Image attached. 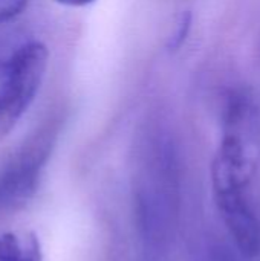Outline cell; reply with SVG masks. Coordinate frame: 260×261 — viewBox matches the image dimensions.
<instances>
[{"instance_id":"1","label":"cell","mask_w":260,"mask_h":261,"mask_svg":"<svg viewBox=\"0 0 260 261\" xmlns=\"http://www.w3.org/2000/svg\"><path fill=\"white\" fill-rule=\"evenodd\" d=\"M260 165V107L233 90L222 107V138L211 165L213 191H247Z\"/></svg>"},{"instance_id":"2","label":"cell","mask_w":260,"mask_h":261,"mask_svg":"<svg viewBox=\"0 0 260 261\" xmlns=\"http://www.w3.org/2000/svg\"><path fill=\"white\" fill-rule=\"evenodd\" d=\"M175 180L176 162L172 144L164 136H150L139 153L135 188L136 217L147 249L164 240L172 217Z\"/></svg>"},{"instance_id":"3","label":"cell","mask_w":260,"mask_h":261,"mask_svg":"<svg viewBox=\"0 0 260 261\" xmlns=\"http://www.w3.org/2000/svg\"><path fill=\"white\" fill-rule=\"evenodd\" d=\"M48 57L43 43L29 41L0 60V135L8 133L32 104L44 78Z\"/></svg>"},{"instance_id":"4","label":"cell","mask_w":260,"mask_h":261,"mask_svg":"<svg viewBox=\"0 0 260 261\" xmlns=\"http://www.w3.org/2000/svg\"><path fill=\"white\" fill-rule=\"evenodd\" d=\"M55 138L57 128L48 124L32 135L0 168V217L18 211L34 197Z\"/></svg>"},{"instance_id":"5","label":"cell","mask_w":260,"mask_h":261,"mask_svg":"<svg viewBox=\"0 0 260 261\" xmlns=\"http://www.w3.org/2000/svg\"><path fill=\"white\" fill-rule=\"evenodd\" d=\"M215 200L241 255L256 258L260 254V220L250 206L245 191L215 193Z\"/></svg>"},{"instance_id":"6","label":"cell","mask_w":260,"mask_h":261,"mask_svg":"<svg viewBox=\"0 0 260 261\" xmlns=\"http://www.w3.org/2000/svg\"><path fill=\"white\" fill-rule=\"evenodd\" d=\"M0 261H41V248L38 239L34 234H2Z\"/></svg>"},{"instance_id":"7","label":"cell","mask_w":260,"mask_h":261,"mask_svg":"<svg viewBox=\"0 0 260 261\" xmlns=\"http://www.w3.org/2000/svg\"><path fill=\"white\" fill-rule=\"evenodd\" d=\"M29 0H0V24L15 18Z\"/></svg>"},{"instance_id":"8","label":"cell","mask_w":260,"mask_h":261,"mask_svg":"<svg viewBox=\"0 0 260 261\" xmlns=\"http://www.w3.org/2000/svg\"><path fill=\"white\" fill-rule=\"evenodd\" d=\"M190 21H192V17L190 14H184L176 26V31L173 32V35L170 37V41H169V49L170 50H176L178 47L182 46L184 40L187 38V34H188V29H190Z\"/></svg>"},{"instance_id":"9","label":"cell","mask_w":260,"mask_h":261,"mask_svg":"<svg viewBox=\"0 0 260 261\" xmlns=\"http://www.w3.org/2000/svg\"><path fill=\"white\" fill-rule=\"evenodd\" d=\"M201 261H238V258L233 255V252H230V249L224 246H215L207 249Z\"/></svg>"},{"instance_id":"10","label":"cell","mask_w":260,"mask_h":261,"mask_svg":"<svg viewBox=\"0 0 260 261\" xmlns=\"http://www.w3.org/2000/svg\"><path fill=\"white\" fill-rule=\"evenodd\" d=\"M55 2L64 6H70V8H81V6H87L93 3L95 0H55Z\"/></svg>"}]
</instances>
